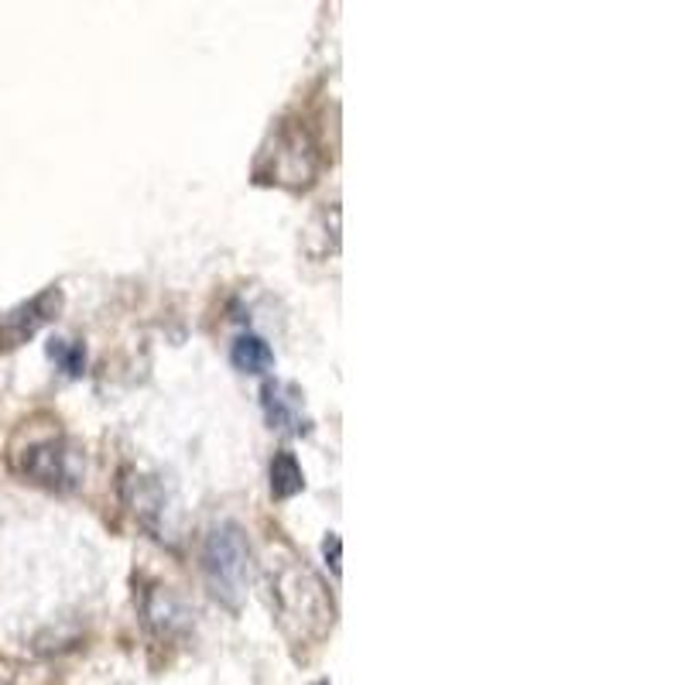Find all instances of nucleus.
Returning <instances> with one entry per match:
<instances>
[{"label": "nucleus", "mask_w": 685, "mask_h": 685, "mask_svg": "<svg viewBox=\"0 0 685 685\" xmlns=\"http://www.w3.org/2000/svg\"><path fill=\"white\" fill-rule=\"evenodd\" d=\"M199 562H203L210 593L226 610H240V604L250 593V580H254V552H250L244 528L234 521L216 525L203 541Z\"/></svg>", "instance_id": "nucleus-1"}, {"label": "nucleus", "mask_w": 685, "mask_h": 685, "mask_svg": "<svg viewBox=\"0 0 685 685\" xmlns=\"http://www.w3.org/2000/svg\"><path fill=\"white\" fill-rule=\"evenodd\" d=\"M14 470L27 483H35V487H45L52 494H72V491L82 487L86 456L72 439L55 436V439H42V442L24 446L14 456Z\"/></svg>", "instance_id": "nucleus-2"}, {"label": "nucleus", "mask_w": 685, "mask_h": 685, "mask_svg": "<svg viewBox=\"0 0 685 685\" xmlns=\"http://www.w3.org/2000/svg\"><path fill=\"white\" fill-rule=\"evenodd\" d=\"M274 599L281 620H299L302 635H323L333 624V604L326 586L305 565H281L274 580Z\"/></svg>", "instance_id": "nucleus-3"}, {"label": "nucleus", "mask_w": 685, "mask_h": 685, "mask_svg": "<svg viewBox=\"0 0 685 685\" xmlns=\"http://www.w3.org/2000/svg\"><path fill=\"white\" fill-rule=\"evenodd\" d=\"M271 158V168L261 171V182H278L289 189H305L316 182L319 171V151L316 141L308 137L305 124L299 121H281V127L274 131V151H265L261 161Z\"/></svg>", "instance_id": "nucleus-4"}, {"label": "nucleus", "mask_w": 685, "mask_h": 685, "mask_svg": "<svg viewBox=\"0 0 685 685\" xmlns=\"http://www.w3.org/2000/svg\"><path fill=\"white\" fill-rule=\"evenodd\" d=\"M63 308V292L59 289H45L35 299L21 302L18 308L0 316V347H21V343L32 339L45 323H52Z\"/></svg>", "instance_id": "nucleus-5"}, {"label": "nucleus", "mask_w": 685, "mask_h": 685, "mask_svg": "<svg viewBox=\"0 0 685 685\" xmlns=\"http://www.w3.org/2000/svg\"><path fill=\"white\" fill-rule=\"evenodd\" d=\"M261 408H265L268 425L281 436H308L312 433V422L302 415V394L292 384L268 381L261 388Z\"/></svg>", "instance_id": "nucleus-6"}, {"label": "nucleus", "mask_w": 685, "mask_h": 685, "mask_svg": "<svg viewBox=\"0 0 685 685\" xmlns=\"http://www.w3.org/2000/svg\"><path fill=\"white\" fill-rule=\"evenodd\" d=\"M121 494H124V504L134 510V518L151 528V531H161V518H165V491L155 476H145V473H124V483H121Z\"/></svg>", "instance_id": "nucleus-7"}, {"label": "nucleus", "mask_w": 685, "mask_h": 685, "mask_svg": "<svg viewBox=\"0 0 685 685\" xmlns=\"http://www.w3.org/2000/svg\"><path fill=\"white\" fill-rule=\"evenodd\" d=\"M231 363L240 370V374H268L274 367V350L268 347L265 336H254V333H244L234 339L231 347Z\"/></svg>", "instance_id": "nucleus-8"}, {"label": "nucleus", "mask_w": 685, "mask_h": 685, "mask_svg": "<svg viewBox=\"0 0 685 685\" xmlns=\"http://www.w3.org/2000/svg\"><path fill=\"white\" fill-rule=\"evenodd\" d=\"M305 491V473L295 460V452L281 449L271 460V497L274 501H292Z\"/></svg>", "instance_id": "nucleus-9"}, {"label": "nucleus", "mask_w": 685, "mask_h": 685, "mask_svg": "<svg viewBox=\"0 0 685 685\" xmlns=\"http://www.w3.org/2000/svg\"><path fill=\"white\" fill-rule=\"evenodd\" d=\"M48 357L55 360V367L63 370L66 378H79L86 370V347L82 343H72V339H59L55 336L48 343Z\"/></svg>", "instance_id": "nucleus-10"}, {"label": "nucleus", "mask_w": 685, "mask_h": 685, "mask_svg": "<svg viewBox=\"0 0 685 685\" xmlns=\"http://www.w3.org/2000/svg\"><path fill=\"white\" fill-rule=\"evenodd\" d=\"M323 555L329 562V569H333V576H339V535H329L323 541Z\"/></svg>", "instance_id": "nucleus-11"}]
</instances>
